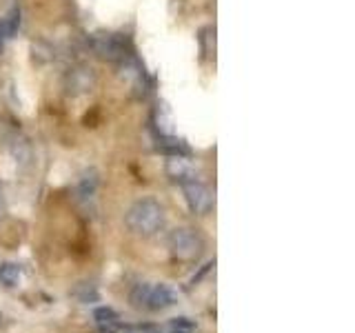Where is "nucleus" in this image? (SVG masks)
Returning a JSON list of instances; mask_svg holds the SVG:
<instances>
[{
    "label": "nucleus",
    "mask_w": 355,
    "mask_h": 333,
    "mask_svg": "<svg viewBox=\"0 0 355 333\" xmlns=\"http://www.w3.org/2000/svg\"><path fill=\"white\" fill-rule=\"evenodd\" d=\"M200 42H202V51H205L207 56L216 53V29H211V27L202 29V36H200Z\"/></svg>",
    "instance_id": "obj_13"
},
{
    "label": "nucleus",
    "mask_w": 355,
    "mask_h": 333,
    "mask_svg": "<svg viewBox=\"0 0 355 333\" xmlns=\"http://www.w3.org/2000/svg\"><path fill=\"white\" fill-rule=\"evenodd\" d=\"M96 85H98L96 69L87 62H78V65L69 67L64 74V92L71 98H80V96L92 94Z\"/></svg>",
    "instance_id": "obj_5"
},
{
    "label": "nucleus",
    "mask_w": 355,
    "mask_h": 333,
    "mask_svg": "<svg viewBox=\"0 0 355 333\" xmlns=\"http://www.w3.org/2000/svg\"><path fill=\"white\" fill-rule=\"evenodd\" d=\"M169 251L175 260L180 262H193L200 258V253L205 249V242L200 238V233L189 229V227H180V229H173L169 233Z\"/></svg>",
    "instance_id": "obj_3"
},
{
    "label": "nucleus",
    "mask_w": 355,
    "mask_h": 333,
    "mask_svg": "<svg viewBox=\"0 0 355 333\" xmlns=\"http://www.w3.org/2000/svg\"><path fill=\"white\" fill-rule=\"evenodd\" d=\"M22 280V269L14 262H7V264H0V282L7 284V287H18Z\"/></svg>",
    "instance_id": "obj_11"
},
{
    "label": "nucleus",
    "mask_w": 355,
    "mask_h": 333,
    "mask_svg": "<svg viewBox=\"0 0 355 333\" xmlns=\"http://www.w3.org/2000/svg\"><path fill=\"white\" fill-rule=\"evenodd\" d=\"M92 49L100 60L107 62H125L129 58V42L122 33H96Z\"/></svg>",
    "instance_id": "obj_4"
},
{
    "label": "nucleus",
    "mask_w": 355,
    "mask_h": 333,
    "mask_svg": "<svg viewBox=\"0 0 355 333\" xmlns=\"http://www.w3.org/2000/svg\"><path fill=\"white\" fill-rule=\"evenodd\" d=\"M131 307L144 309V311H162L166 307L175 305V291L166 284H155V282H140L131 289L129 293Z\"/></svg>",
    "instance_id": "obj_2"
},
{
    "label": "nucleus",
    "mask_w": 355,
    "mask_h": 333,
    "mask_svg": "<svg viewBox=\"0 0 355 333\" xmlns=\"http://www.w3.org/2000/svg\"><path fill=\"white\" fill-rule=\"evenodd\" d=\"M9 153H11V158H14V162L18 166H29L31 162V147H29V142L27 140H14L11 142V147H9Z\"/></svg>",
    "instance_id": "obj_10"
},
{
    "label": "nucleus",
    "mask_w": 355,
    "mask_h": 333,
    "mask_svg": "<svg viewBox=\"0 0 355 333\" xmlns=\"http://www.w3.org/2000/svg\"><path fill=\"white\" fill-rule=\"evenodd\" d=\"M98 185H100V178L96 169H87L80 180H78V198L80 200H92L98 191Z\"/></svg>",
    "instance_id": "obj_9"
},
{
    "label": "nucleus",
    "mask_w": 355,
    "mask_h": 333,
    "mask_svg": "<svg viewBox=\"0 0 355 333\" xmlns=\"http://www.w3.org/2000/svg\"><path fill=\"white\" fill-rule=\"evenodd\" d=\"M171 329L193 333V329H196V322H193V320H189V318H175V320H171Z\"/></svg>",
    "instance_id": "obj_14"
},
{
    "label": "nucleus",
    "mask_w": 355,
    "mask_h": 333,
    "mask_svg": "<svg viewBox=\"0 0 355 333\" xmlns=\"http://www.w3.org/2000/svg\"><path fill=\"white\" fill-rule=\"evenodd\" d=\"M5 214H7V203H5V196H3V191H0V220L5 218Z\"/></svg>",
    "instance_id": "obj_15"
},
{
    "label": "nucleus",
    "mask_w": 355,
    "mask_h": 333,
    "mask_svg": "<svg viewBox=\"0 0 355 333\" xmlns=\"http://www.w3.org/2000/svg\"><path fill=\"white\" fill-rule=\"evenodd\" d=\"M164 171L171 180H178L180 185L187 180H196V169H193V164L189 162L187 155H169V160L164 164Z\"/></svg>",
    "instance_id": "obj_7"
},
{
    "label": "nucleus",
    "mask_w": 355,
    "mask_h": 333,
    "mask_svg": "<svg viewBox=\"0 0 355 333\" xmlns=\"http://www.w3.org/2000/svg\"><path fill=\"white\" fill-rule=\"evenodd\" d=\"M164 220H166L164 209L158 200H153V198L136 200L125 214L127 229L131 233H136V236H142V238L155 236L158 231H162Z\"/></svg>",
    "instance_id": "obj_1"
},
{
    "label": "nucleus",
    "mask_w": 355,
    "mask_h": 333,
    "mask_svg": "<svg viewBox=\"0 0 355 333\" xmlns=\"http://www.w3.org/2000/svg\"><path fill=\"white\" fill-rule=\"evenodd\" d=\"M20 29V9L18 7H11L5 18L0 20V49L5 47V44L16 36Z\"/></svg>",
    "instance_id": "obj_8"
},
{
    "label": "nucleus",
    "mask_w": 355,
    "mask_h": 333,
    "mask_svg": "<svg viewBox=\"0 0 355 333\" xmlns=\"http://www.w3.org/2000/svg\"><path fill=\"white\" fill-rule=\"evenodd\" d=\"M94 318H96V322H98V327H114V325H118V314L111 307H100V309H96L94 311Z\"/></svg>",
    "instance_id": "obj_12"
},
{
    "label": "nucleus",
    "mask_w": 355,
    "mask_h": 333,
    "mask_svg": "<svg viewBox=\"0 0 355 333\" xmlns=\"http://www.w3.org/2000/svg\"><path fill=\"white\" fill-rule=\"evenodd\" d=\"M182 194H184L189 209H191L196 216H207L211 207H214V194H211V189L198 180L182 182Z\"/></svg>",
    "instance_id": "obj_6"
},
{
    "label": "nucleus",
    "mask_w": 355,
    "mask_h": 333,
    "mask_svg": "<svg viewBox=\"0 0 355 333\" xmlns=\"http://www.w3.org/2000/svg\"><path fill=\"white\" fill-rule=\"evenodd\" d=\"M171 333H189V331H178V329H171Z\"/></svg>",
    "instance_id": "obj_16"
}]
</instances>
